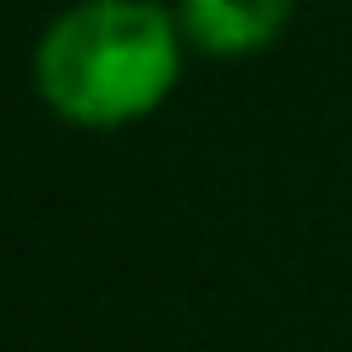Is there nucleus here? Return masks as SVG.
Listing matches in <instances>:
<instances>
[{"label": "nucleus", "instance_id": "1", "mask_svg": "<svg viewBox=\"0 0 352 352\" xmlns=\"http://www.w3.org/2000/svg\"><path fill=\"white\" fill-rule=\"evenodd\" d=\"M187 55L170 0H72L33 38L28 82L60 126L126 132L170 104Z\"/></svg>", "mask_w": 352, "mask_h": 352}, {"label": "nucleus", "instance_id": "2", "mask_svg": "<svg viewBox=\"0 0 352 352\" xmlns=\"http://www.w3.org/2000/svg\"><path fill=\"white\" fill-rule=\"evenodd\" d=\"M187 50L204 60H253L286 38L302 0H170Z\"/></svg>", "mask_w": 352, "mask_h": 352}]
</instances>
